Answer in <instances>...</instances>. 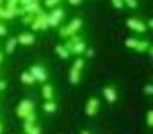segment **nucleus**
<instances>
[{
  "mask_svg": "<svg viewBox=\"0 0 153 134\" xmlns=\"http://www.w3.org/2000/svg\"><path fill=\"white\" fill-rule=\"evenodd\" d=\"M16 113H18L20 116L27 118L29 115H34V104H30L29 100H23V102L20 104V107L16 109Z\"/></svg>",
  "mask_w": 153,
  "mask_h": 134,
  "instance_id": "f257e3e1",
  "label": "nucleus"
},
{
  "mask_svg": "<svg viewBox=\"0 0 153 134\" xmlns=\"http://www.w3.org/2000/svg\"><path fill=\"white\" fill-rule=\"evenodd\" d=\"M30 75L34 77V81H46V79H48L46 70H45L43 66H39V64H34V66L30 68Z\"/></svg>",
  "mask_w": 153,
  "mask_h": 134,
  "instance_id": "f03ea898",
  "label": "nucleus"
},
{
  "mask_svg": "<svg viewBox=\"0 0 153 134\" xmlns=\"http://www.w3.org/2000/svg\"><path fill=\"white\" fill-rule=\"evenodd\" d=\"M126 25H128L130 29L137 31V32H144V31H146V25H144L143 22L135 20V18H128V20H126Z\"/></svg>",
  "mask_w": 153,
  "mask_h": 134,
  "instance_id": "7ed1b4c3",
  "label": "nucleus"
},
{
  "mask_svg": "<svg viewBox=\"0 0 153 134\" xmlns=\"http://www.w3.org/2000/svg\"><path fill=\"white\" fill-rule=\"evenodd\" d=\"M62 16H64V9L62 7H57L46 20H48V23H52V25H57V22H59V18L62 20Z\"/></svg>",
  "mask_w": 153,
  "mask_h": 134,
  "instance_id": "20e7f679",
  "label": "nucleus"
},
{
  "mask_svg": "<svg viewBox=\"0 0 153 134\" xmlns=\"http://www.w3.org/2000/svg\"><path fill=\"white\" fill-rule=\"evenodd\" d=\"M16 41H18L20 45H25V46H29V45H34L36 38H34V34H29V32H25V34H20V36L16 38Z\"/></svg>",
  "mask_w": 153,
  "mask_h": 134,
  "instance_id": "39448f33",
  "label": "nucleus"
},
{
  "mask_svg": "<svg viewBox=\"0 0 153 134\" xmlns=\"http://www.w3.org/2000/svg\"><path fill=\"white\" fill-rule=\"evenodd\" d=\"M80 25H82V22H80V18H76V20H73V22H71V23H70V25L66 27L68 31H62L61 34H62V36H68V34H71V32H76Z\"/></svg>",
  "mask_w": 153,
  "mask_h": 134,
  "instance_id": "423d86ee",
  "label": "nucleus"
},
{
  "mask_svg": "<svg viewBox=\"0 0 153 134\" xmlns=\"http://www.w3.org/2000/svg\"><path fill=\"white\" fill-rule=\"evenodd\" d=\"M103 95H105L107 102H111V104L117 100V93H116L114 88H111V86H109V88H103Z\"/></svg>",
  "mask_w": 153,
  "mask_h": 134,
  "instance_id": "0eeeda50",
  "label": "nucleus"
},
{
  "mask_svg": "<svg viewBox=\"0 0 153 134\" xmlns=\"http://www.w3.org/2000/svg\"><path fill=\"white\" fill-rule=\"evenodd\" d=\"M96 109H98V100H96V98H91L89 104H87V107H85V113H87L89 116H94Z\"/></svg>",
  "mask_w": 153,
  "mask_h": 134,
  "instance_id": "6e6552de",
  "label": "nucleus"
},
{
  "mask_svg": "<svg viewBox=\"0 0 153 134\" xmlns=\"http://www.w3.org/2000/svg\"><path fill=\"white\" fill-rule=\"evenodd\" d=\"M43 109H45L46 113H55L57 106H55V102H53V100H46V102H45V106H43Z\"/></svg>",
  "mask_w": 153,
  "mask_h": 134,
  "instance_id": "1a4fd4ad",
  "label": "nucleus"
},
{
  "mask_svg": "<svg viewBox=\"0 0 153 134\" xmlns=\"http://www.w3.org/2000/svg\"><path fill=\"white\" fill-rule=\"evenodd\" d=\"M80 81V70H76V68H71V75H70V82L71 84H76Z\"/></svg>",
  "mask_w": 153,
  "mask_h": 134,
  "instance_id": "9d476101",
  "label": "nucleus"
},
{
  "mask_svg": "<svg viewBox=\"0 0 153 134\" xmlns=\"http://www.w3.org/2000/svg\"><path fill=\"white\" fill-rule=\"evenodd\" d=\"M43 97L46 98V100H52V97H53V89H52V86H43Z\"/></svg>",
  "mask_w": 153,
  "mask_h": 134,
  "instance_id": "9b49d317",
  "label": "nucleus"
},
{
  "mask_svg": "<svg viewBox=\"0 0 153 134\" xmlns=\"http://www.w3.org/2000/svg\"><path fill=\"white\" fill-rule=\"evenodd\" d=\"M55 52H57L62 59H68V57H70V52L66 50V46H61V45H59V46H55Z\"/></svg>",
  "mask_w": 153,
  "mask_h": 134,
  "instance_id": "f8f14e48",
  "label": "nucleus"
},
{
  "mask_svg": "<svg viewBox=\"0 0 153 134\" xmlns=\"http://www.w3.org/2000/svg\"><path fill=\"white\" fill-rule=\"evenodd\" d=\"M25 134H41V131H39L38 125H36V127H30V124L27 122V124H25Z\"/></svg>",
  "mask_w": 153,
  "mask_h": 134,
  "instance_id": "ddd939ff",
  "label": "nucleus"
},
{
  "mask_svg": "<svg viewBox=\"0 0 153 134\" xmlns=\"http://www.w3.org/2000/svg\"><path fill=\"white\" fill-rule=\"evenodd\" d=\"M16 45H18V41H16V38H11V40L7 41V45H5V50H7V52L11 54V52L14 50V46H16Z\"/></svg>",
  "mask_w": 153,
  "mask_h": 134,
  "instance_id": "4468645a",
  "label": "nucleus"
},
{
  "mask_svg": "<svg viewBox=\"0 0 153 134\" xmlns=\"http://www.w3.org/2000/svg\"><path fill=\"white\" fill-rule=\"evenodd\" d=\"M22 79H23V82H27V84H34V82H36L34 77L30 75V72H25V73L22 75Z\"/></svg>",
  "mask_w": 153,
  "mask_h": 134,
  "instance_id": "2eb2a0df",
  "label": "nucleus"
},
{
  "mask_svg": "<svg viewBox=\"0 0 153 134\" xmlns=\"http://www.w3.org/2000/svg\"><path fill=\"white\" fill-rule=\"evenodd\" d=\"M82 50H85V45L82 43V41H78L75 46H71V52H75V54H80Z\"/></svg>",
  "mask_w": 153,
  "mask_h": 134,
  "instance_id": "dca6fc26",
  "label": "nucleus"
},
{
  "mask_svg": "<svg viewBox=\"0 0 153 134\" xmlns=\"http://www.w3.org/2000/svg\"><path fill=\"white\" fill-rule=\"evenodd\" d=\"M135 45H137V40H135V38H128V40H126V46H128V48H135Z\"/></svg>",
  "mask_w": 153,
  "mask_h": 134,
  "instance_id": "f3484780",
  "label": "nucleus"
},
{
  "mask_svg": "<svg viewBox=\"0 0 153 134\" xmlns=\"http://www.w3.org/2000/svg\"><path fill=\"white\" fill-rule=\"evenodd\" d=\"M123 4H126L128 7H137V0H123Z\"/></svg>",
  "mask_w": 153,
  "mask_h": 134,
  "instance_id": "a211bd4d",
  "label": "nucleus"
},
{
  "mask_svg": "<svg viewBox=\"0 0 153 134\" xmlns=\"http://www.w3.org/2000/svg\"><path fill=\"white\" fill-rule=\"evenodd\" d=\"M112 5H114V7H117V9H121L125 4H123V0H112Z\"/></svg>",
  "mask_w": 153,
  "mask_h": 134,
  "instance_id": "6ab92c4d",
  "label": "nucleus"
},
{
  "mask_svg": "<svg viewBox=\"0 0 153 134\" xmlns=\"http://www.w3.org/2000/svg\"><path fill=\"white\" fill-rule=\"evenodd\" d=\"M82 66H84V61H82V59H76V63L73 64V68H76V70H80Z\"/></svg>",
  "mask_w": 153,
  "mask_h": 134,
  "instance_id": "aec40b11",
  "label": "nucleus"
},
{
  "mask_svg": "<svg viewBox=\"0 0 153 134\" xmlns=\"http://www.w3.org/2000/svg\"><path fill=\"white\" fill-rule=\"evenodd\" d=\"M148 125H150V127L153 125V113L152 111H148Z\"/></svg>",
  "mask_w": 153,
  "mask_h": 134,
  "instance_id": "412c9836",
  "label": "nucleus"
},
{
  "mask_svg": "<svg viewBox=\"0 0 153 134\" xmlns=\"http://www.w3.org/2000/svg\"><path fill=\"white\" fill-rule=\"evenodd\" d=\"M144 93H146V95H152V93H153V88H152V84H148V86L144 88Z\"/></svg>",
  "mask_w": 153,
  "mask_h": 134,
  "instance_id": "4be33fe9",
  "label": "nucleus"
},
{
  "mask_svg": "<svg viewBox=\"0 0 153 134\" xmlns=\"http://www.w3.org/2000/svg\"><path fill=\"white\" fill-rule=\"evenodd\" d=\"M57 2H59V0H46V2H45V4H46V5H48V7H52V5H55V4H57Z\"/></svg>",
  "mask_w": 153,
  "mask_h": 134,
  "instance_id": "5701e85b",
  "label": "nucleus"
},
{
  "mask_svg": "<svg viewBox=\"0 0 153 134\" xmlns=\"http://www.w3.org/2000/svg\"><path fill=\"white\" fill-rule=\"evenodd\" d=\"M85 54H87V57H93V55H94V50H93V48H87Z\"/></svg>",
  "mask_w": 153,
  "mask_h": 134,
  "instance_id": "b1692460",
  "label": "nucleus"
},
{
  "mask_svg": "<svg viewBox=\"0 0 153 134\" xmlns=\"http://www.w3.org/2000/svg\"><path fill=\"white\" fill-rule=\"evenodd\" d=\"M5 86H7V82H5V81H0V91H4Z\"/></svg>",
  "mask_w": 153,
  "mask_h": 134,
  "instance_id": "393cba45",
  "label": "nucleus"
},
{
  "mask_svg": "<svg viewBox=\"0 0 153 134\" xmlns=\"http://www.w3.org/2000/svg\"><path fill=\"white\" fill-rule=\"evenodd\" d=\"M71 5H78V4H82V0H68Z\"/></svg>",
  "mask_w": 153,
  "mask_h": 134,
  "instance_id": "a878e982",
  "label": "nucleus"
},
{
  "mask_svg": "<svg viewBox=\"0 0 153 134\" xmlns=\"http://www.w3.org/2000/svg\"><path fill=\"white\" fill-rule=\"evenodd\" d=\"M0 61H2V54H0Z\"/></svg>",
  "mask_w": 153,
  "mask_h": 134,
  "instance_id": "bb28decb",
  "label": "nucleus"
}]
</instances>
